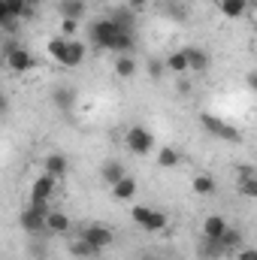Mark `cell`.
<instances>
[{"label":"cell","mask_w":257,"mask_h":260,"mask_svg":"<svg viewBox=\"0 0 257 260\" xmlns=\"http://www.w3.org/2000/svg\"><path fill=\"white\" fill-rule=\"evenodd\" d=\"M130 218H133L136 227H142V230H148V233H160V230H167V215L157 212V209L133 206V209H130Z\"/></svg>","instance_id":"4"},{"label":"cell","mask_w":257,"mask_h":260,"mask_svg":"<svg viewBox=\"0 0 257 260\" xmlns=\"http://www.w3.org/2000/svg\"><path fill=\"white\" fill-rule=\"evenodd\" d=\"M179 164H182V154H179L173 145H164V148L157 151V167H160V170H176Z\"/></svg>","instance_id":"23"},{"label":"cell","mask_w":257,"mask_h":260,"mask_svg":"<svg viewBox=\"0 0 257 260\" xmlns=\"http://www.w3.org/2000/svg\"><path fill=\"white\" fill-rule=\"evenodd\" d=\"M106 18L121 30H136V12H130L127 6H112V12Z\"/></svg>","instance_id":"14"},{"label":"cell","mask_w":257,"mask_h":260,"mask_svg":"<svg viewBox=\"0 0 257 260\" xmlns=\"http://www.w3.org/2000/svg\"><path fill=\"white\" fill-rule=\"evenodd\" d=\"M6 109H9V100H6V97L0 94V112H6Z\"/></svg>","instance_id":"37"},{"label":"cell","mask_w":257,"mask_h":260,"mask_svg":"<svg viewBox=\"0 0 257 260\" xmlns=\"http://www.w3.org/2000/svg\"><path fill=\"white\" fill-rule=\"evenodd\" d=\"M200 257L203 260H221V257H227V254H224V248H221L218 239H203V245H200Z\"/></svg>","instance_id":"25"},{"label":"cell","mask_w":257,"mask_h":260,"mask_svg":"<svg viewBox=\"0 0 257 260\" xmlns=\"http://www.w3.org/2000/svg\"><path fill=\"white\" fill-rule=\"evenodd\" d=\"M70 227H73L70 215L49 209V215H46V233H58V236H61V233H70Z\"/></svg>","instance_id":"16"},{"label":"cell","mask_w":257,"mask_h":260,"mask_svg":"<svg viewBox=\"0 0 257 260\" xmlns=\"http://www.w3.org/2000/svg\"><path fill=\"white\" fill-rule=\"evenodd\" d=\"M124 145H127L130 154H136V157H145V154H151V151H154V136H151V130H148V127L136 124V127L127 130V136H124Z\"/></svg>","instance_id":"5"},{"label":"cell","mask_w":257,"mask_h":260,"mask_svg":"<svg viewBox=\"0 0 257 260\" xmlns=\"http://www.w3.org/2000/svg\"><path fill=\"white\" fill-rule=\"evenodd\" d=\"M236 260H257V251L254 248H248V245H242V248L236 251Z\"/></svg>","instance_id":"33"},{"label":"cell","mask_w":257,"mask_h":260,"mask_svg":"<svg viewBox=\"0 0 257 260\" xmlns=\"http://www.w3.org/2000/svg\"><path fill=\"white\" fill-rule=\"evenodd\" d=\"M145 6H148V0H127V9H130V12H142Z\"/></svg>","instance_id":"36"},{"label":"cell","mask_w":257,"mask_h":260,"mask_svg":"<svg viewBox=\"0 0 257 260\" xmlns=\"http://www.w3.org/2000/svg\"><path fill=\"white\" fill-rule=\"evenodd\" d=\"M221 248H224V254H236L242 245H245V236H242V230L239 227H233V224H227V230L221 233Z\"/></svg>","instance_id":"12"},{"label":"cell","mask_w":257,"mask_h":260,"mask_svg":"<svg viewBox=\"0 0 257 260\" xmlns=\"http://www.w3.org/2000/svg\"><path fill=\"white\" fill-rule=\"evenodd\" d=\"M164 73H167V67H164L160 58H151V61H148V76H151V82H160Z\"/></svg>","instance_id":"29"},{"label":"cell","mask_w":257,"mask_h":260,"mask_svg":"<svg viewBox=\"0 0 257 260\" xmlns=\"http://www.w3.org/2000/svg\"><path fill=\"white\" fill-rule=\"evenodd\" d=\"M200 121H203V127L209 130L212 136H218L224 142H242V133L239 130L233 127V124H227V121H221V118H215V115H203Z\"/></svg>","instance_id":"7"},{"label":"cell","mask_w":257,"mask_h":260,"mask_svg":"<svg viewBox=\"0 0 257 260\" xmlns=\"http://www.w3.org/2000/svg\"><path fill=\"white\" fill-rule=\"evenodd\" d=\"M142 260H157V257H142Z\"/></svg>","instance_id":"38"},{"label":"cell","mask_w":257,"mask_h":260,"mask_svg":"<svg viewBox=\"0 0 257 260\" xmlns=\"http://www.w3.org/2000/svg\"><path fill=\"white\" fill-rule=\"evenodd\" d=\"M185 58H188V70L194 73H206L212 67V55L200 46H185Z\"/></svg>","instance_id":"11"},{"label":"cell","mask_w":257,"mask_h":260,"mask_svg":"<svg viewBox=\"0 0 257 260\" xmlns=\"http://www.w3.org/2000/svg\"><path fill=\"white\" fill-rule=\"evenodd\" d=\"M167 70H173V73H179V76H185L188 73V58H185V49H179V52H173L167 61H164Z\"/></svg>","instance_id":"27"},{"label":"cell","mask_w":257,"mask_h":260,"mask_svg":"<svg viewBox=\"0 0 257 260\" xmlns=\"http://www.w3.org/2000/svg\"><path fill=\"white\" fill-rule=\"evenodd\" d=\"M239 194L242 197H257V179H239Z\"/></svg>","instance_id":"30"},{"label":"cell","mask_w":257,"mask_h":260,"mask_svg":"<svg viewBox=\"0 0 257 260\" xmlns=\"http://www.w3.org/2000/svg\"><path fill=\"white\" fill-rule=\"evenodd\" d=\"M43 173H49L55 179H64L67 173H70V157H67L64 151H49L46 160H43Z\"/></svg>","instance_id":"10"},{"label":"cell","mask_w":257,"mask_h":260,"mask_svg":"<svg viewBox=\"0 0 257 260\" xmlns=\"http://www.w3.org/2000/svg\"><path fill=\"white\" fill-rule=\"evenodd\" d=\"M176 91H179V94H191V82H188L185 76H179V82H176Z\"/></svg>","instance_id":"35"},{"label":"cell","mask_w":257,"mask_h":260,"mask_svg":"<svg viewBox=\"0 0 257 260\" xmlns=\"http://www.w3.org/2000/svg\"><path fill=\"white\" fill-rule=\"evenodd\" d=\"M112 188V197L118 200V203H130V200H136V179L133 176H121L115 185H109Z\"/></svg>","instance_id":"13"},{"label":"cell","mask_w":257,"mask_h":260,"mask_svg":"<svg viewBox=\"0 0 257 260\" xmlns=\"http://www.w3.org/2000/svg\"><path fill=\"white\" fill-rule=\"evenodd\" d=\"M0 27H6V30H15V27H18V18L9 15V9H6L3 0H0Z\"/></svg>","instance_id":"28"},{"label":"cell","mask_w":257,"mask_h":260,"mask_svg":"<svg viewBox=\"0 0 257 260\" xmlns=\"http://www.w3.org/2000/svg\"><path fill=\"white\" fill-rule=\"evenodd\" d=\"M70 254H73V257L88 260V257H100L103 251H100V248H94L91 242H85V239L79 236V239H73V242H70Z\"/></svg>","instance_id":"22"},{"label":"cell","mask_w":257,"mask_h":260,"mask_svg":"<svg viewBox=\"0 0 257 260\" xmlns=\"http://www.w3.org/2000/svg\"><path fill=\"white\" fill-rule=\"evenodd\" d=\"M121 176H127V173H124V164H121V160H106V164L100 167V179H103L106 185H115V182H118Z\"/></svg>","instance_id":"20"},{"label":"cell","mask_w":257,"mask_h":260,"mask_svg":"<svg viewBox=\"0 0 257 260\" xmlns=\"http://www.w3.org/2000/svg\"><path fill=\"white\" fill-rule=\"evenodd\" d=\"M61 18H73V21H79L82 15H85V9H88V3L85 0H61Z\"/></svg>","instance_id":"24"},{"label":"cell","mask_w":257,"mask_h":260,"mask_svg":"<svg viewBox=\"0 0 257 260\" xmlns=\"http://www.w3.org/2000/svg\"><path fill=\"white\" fill-rule=\"evenodd\" d=\"M85 242H91L94 248H100V251H106L112 242H115V230L109 227V224H88V227H82V233H79Z\"/></svg>","instance_id":"6"},{"label":"cell","mask_w":257,"mask_h":260,"mask_svg":"<svg viewBox=\"0 0 257 260\" xmlns=\"http://www.w3.org/2000/svg\"><path fill=\"white\" fill-rule=\"evenodd\" d=\"M76 27H79V21H73V18H61V37H73Z\"/></svg>","instance_id":"32"},{"label":"cell","mask_w":257,"mask_h":260,"mask_svg":"<svg viewBox=\"0 0 257 260\" xmlns=\"http://www.w3.org/2000/svg\"><path fill=\"white\" fill-rule=\"evenodd\" d=\"M6 67H9L12 73H30V70L37 67V58H34L27 49H21V46H9V49H6Z\"/></svg>","instance_id":"8"},{"label":"cell","mask_w":257,"mask_h":260,"mask_svg":"<svg viewBox=\"0 0 257 260\" xmlns=\"http://www.w3.org/2000/svg\"><path fill=\"white\" fill-rule=\"evenodd\" d=\"M52 103H55L61 112H73V106H76V91H73V88H64V85H58V88L52 91Z\"/></svg>","instance_id":"17"},{"label":"cell","mask_w":257,"mask_h":260,"mask_svg":"<svg viewBox=\"0 0 257 260\" xmlns=\"http://www.w3.org/2000/svg\"><path fill=\"white\" fill-rule=\"evenodd\" d=\"M227 218L224 215H206L203 221V239H221V233L227 230Z\"/></svg>","instance_id":"15"},{"label":"cell","mask_w":257,"mask_h":260,"mask_svg":"<svg viewBox=\"0 0 257 260\" xmlns=\"http://www.w3.org/2000/svg\"><path fill=\"white\" fill-rule=\"evenodd\" d=\"M55 185H58V179L49 176V173H43L40 179H34V185H30V203H49L52 194H55Z\"/></svg>","instance_id":"9"},{"label":"cell","mask_w":257,"mask_h":260,"mask_svg":"<svg viewBox=\"0 0 257 260\" xmlns=\"http://www.w3.org/2000/svg\"><path fill=\"white\" fill-rule=\"evenodd\" d=\"M46 215H49V203H27L18 215V227L27 236H40L46 233Z\"/></svg>","instance_id":"3"},{"label":"cell","mask_w":257,"mask_h":260,"mask_svg":"<svg viewBox=\"0 0 257 260\" xmlns=\"http://www.w3.org/2000/svg\"><path fill=\"white\" fill-rule=\"evenodd\" d=\"M3 3H6L9 15H12V18H18V21L34 15V9H30V3H27V0H3Z\"/></svg>","instance_id":"26"},{"label":"cell","mask_w":257,"mask_h":260,"mask_svg":"<svg viewBox=\"0 0 257 260\" xmlns=\"http://www.w3.org/2000/svg\"><path fill=\"white\" fill-rule=\"evenodd\" d=\"M236 176H239V179H257L254 167H239V170H236ZM239 179H236V182H239Z\"/></svg>","instance_id":"34"},{"label":"cell","mask_w":257,"mask_h":260,"mask_svg":"<svg viewBox=\"0 0 257 260\" xmlns=\"http://www.w3.org/2000/svg\"><path fill=\"white\" fill-rule=\"evenodd\" d=\"M191 188H194V194H200V197H212L215 191H218V185H215V179H212L209 173L194 176V179H191Z\"/></svg>","instance_id":"21"},{"label":"cell","mask_w":257,"mask_h":260,"mask_svg":"<svg viewBox=\"0 0 257 260\" xmlns=\"http://www.w3.org/2000/svg\"><path fill=\"white\" fill-rule=\"evenodd\" d=\"M118 34H121V27H115L109 18H97V21L88 24V40H91V46L100 49V52H112Z\"/></svg>","instance_id":"2"},{"label":"cell","mask_w":257,"mask_h":260,"mask_svg":"<svg viewBox=\"0 0 257 260\" xmlns=\"http://www.w3.org/2000/svg\"><path fill=\"white\" fill-rule=\"evenodd\" d=\"M112 70H115V76H118V79H133V76H136V70H139V64H136V58H133V55H118V58H115V64H112Z\"/></svg>","instance_id":"19"},{"label":"cell","mask_w":257,"mask_h":260,"mask_svg":"<svg viewBox=\"0 0 257 260\" xmlns=\"http://www.w3.org/2000/svg\"><path fill=\"white\" fill-rule=\"evenodd\" d=\"M218 9L224 18H242L248 15V0H218Z\"/></svg>","instance_id":"18"},{"label":"cell","mask_w":257,"mask_h":260,"mask_svg":"<svg viewBox=\"0 0 257 260\" xmlns=\"http://www.w3.org/2000/svg\"><path fill=\"white\" fill-rule=\"evenodd\" d=\"M46 49H49V58H52L55 64L67 67V70L82 67L85 58H88V46L79 43V40H73V37H55V40H49Z\"/></svg>","instance_id":"1"},{"label":"cell","mask_w":257,"mask_h":260,"mask_svg":"<svg viewBox=\"0 0 257 260\" xmlns=\"http://www.w3.org/2000/svg\"><path fill=\"white\" fill-rule=\"evenodd\" d=\"M49 257V248H46V242H30V260H46Z\"/></svg>","instance_id":"31"}]
</instances>
